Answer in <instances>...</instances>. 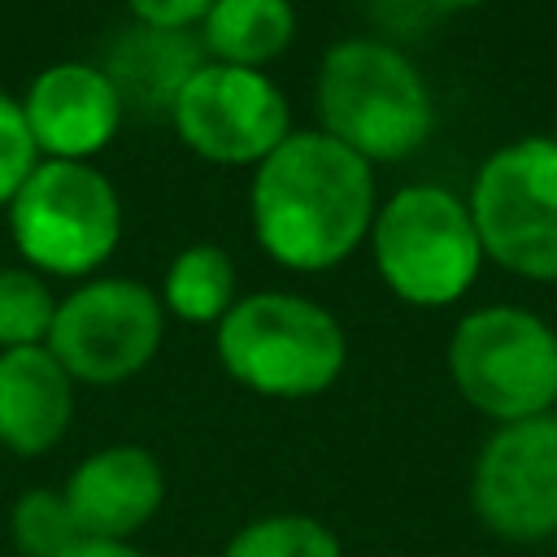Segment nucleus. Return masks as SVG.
<instances>
[{"label": "nucleus", "mask_w": 557, "mask_h": 557, "mask_svg": "<svg viewBox=\"0 0 557 557\" xmlns=\"http://www.w3.org/2000/svg\"><path fill=\"white\" fill-rule=\"evenodd\" d=\"M222 557H344V544L313 513H261L226 540Z\"/></svg>", "instance_id": "17"}, {"label": "nucleus", "mask_w": 557, "mask_h": 557, "mask_svg": "<svg viewBox=\"0 0 557 557\" xmlns=\"http://www.w3.org/2000/svg\"><path fill=\"white\" fill-rule=\"evenodd\" d=\"M9 535L17 557H65L83 540L57 487H26L9 509Z\"/></svg>", "instance_id": "18"}, {"label": "nucleus", "mask_w": 557, "mask_h": 557, "mask_svg": "<svg viewBox=\"0 0 557 557\" xmlns=\"http://www.w3.org/2000/svg\"><path fill=\"white\" fill-rule=\"evenodd\" d=\"M9 235L35 274L87 278L122 239V200L91 161H39L9 200Z\"/></svg>", "instance_id": "5"}, {"label": "nucleus", "mask_w": 557, "mask_h": 557, "mask_svg": "<svg viewBox=\"0 0 557 557\" xmlns=\"http://www.w3.org/2000/svg\"><path fill=\"white\" fill-rule=\"evenodd\" d=\"M370 248L387 292L418 309L461 300L483 265L470 205L435 183H409L392 191L374 213Z\"/></svg>", "instance_id": "4"}, {"label": "nucleus", "mask_w": 557, "mask_h": 557, "mask_svg": "<svg viewBox=\"0 0 557 557\" xmlns=\"http://www.w3.org/2000/svg\"><path fill=\"white\" fill-rule=\"evenodd\" d=\"M431 9H448V13H457V9H479V4H487V0H426Z\"/></svg>", "instance_id": "23"}, {"label": "nucleus", "mask_w": 557, "mask_h": 557, "mask_svg": "<svg viewBox=\"0 0 557 557\" xmlns=\"http://www.w3.org/2000/svg\"><path fill=\"white\" fill-rule=\"evenodd\" d=\"M122 109L113 78L91 61H57L22 96L30 139L48 161H91L104 152L122 126Z\"/></svg>", "instance_id": "11"}, {"label": "nucleus", "mask_w": 557, "mask_h": 557, "mask_svg": "<svg viewBox=\"0 0 557 557\" xmlns=\"http://www.w3.org/2000/svg\"><path fill=\"white\" fill-rule=\"evenodd\" d=\"M235 305V261L218 244H187L161 283V309L187 326H218Z\"/></svg>", "instance_id": "16"}, {"label": "nucleus", "mask_w": 557, "mask_h": 557, "mask_svg": "<svg viewBox=\"0 0 557 557\" xmlns=\"http://www.w3.org/2000/svg\"><path fill=\"white\" fill-rule=\"evenodd\" d=\"M165 309L135 278H87L57 300L48 352L74 383L113 387L135 379L161 348Z\"/></svg>", "instance_id": "8"}, {"label": "nucleus", "mask_w": 557, "mask_h": 557, "mask_svg": "<svg viewBox=\"0 0 557 557\" xmlns=\"http://www.w3.org/2000/svg\"><path fill=\"white\" fill-rule=\"evenodd\" d=\"M470 509L505 544L557 535V413L500 422L470 470Z\"/></svg>", "instance_id": "10"}, {"label": "nucleus", "mask_w": 557, "mask_h": 557, "mask_svg": "<svg viewBox=\"0 0 557 557\" xmlns=\"http://www.w3.org/2000/svg\"><path fill=\"white\" fill-rule=\"evenodd\" d=\"M222 370L270 400L322 396L348 366V335L331 309L296 292H252L213 331Z\"/></svg>", "instance_id": "2"}, {"label": "nucleus", "mask_w": 557, "mask_h": 557, "mask_svg": "<svg viewBox=\"0 0 557 557\" xmlns=\"http://www.w3.org/2000/svg\"><path fill=\"white\" fill-rule=\"evenodd\" d=\"M252 235L287 270L318 274L357 252L374 226L370 161L322 131H292L252 174Z\"/></svg>", "instance_id": "1"}, {"label": "nucleus", "mask_w": 557, "mask_h": 557, "mask_svg": "<svg viewBox=\"0 0 557 557\" xmlns=\"http://www.w3.org/2000/svg\"><path fill=\"white\" fill-rule=\"evenodd\" d=\"M57 300L35 270L4 265L0 270V352L48 344Z\"/></svg>", "instance_id": "19"}, {"label": "nucleus", "mask_w": 557, "mask_h": 557, "mask_svg": "<svg viewBox=\"0 0 557 557\" xmlns=\"http://www.w3.org/2000/svg\"><path fill=\"white\" fill-rule=\"evenodd\" d=\"M65 557H144V553L131 540H87L83 535Z\"/></svg>", "instance_id": "22"}, {"label": "nucleus", "mask_w": 557, "mask_h": 557, "mask_svg": "<svg viewBox=\"0 0 557 557\" xmlns=\"http://www.w3.org/2000/svg\"><path fill=\"white\" fill-rule=\"evenodd\" d=\"M74 422V379L61 361L35 348L0 352V448L13 457L52 453Z\"/></svg>", "instance_id": "13"}, {"label": "nucleus", "mask_w": 557, "mask_h": 557, "mask_svg": "<svg viewBox=\"0 0 557 557\" xmlns=\"http://www.w3.org/2000/svg\"><path fill=\"white\" fill-rule=\"evenodd\" d=\"M178 139L213 165H261L287 135L292 109L265 70L205 61L170 104Z\"/></svg>", "instance_id": "9"}, {"label": "nucleus", "mask_w": 557, "mask_h": 557, "mask_svg": "<svg viewBox=\"0 0 557 557\" xmlns=\"http://www.w3.org/2000/svg\"><path fill=\"white\" fill-rule=\"evenodd\" d=\"M131 17L139 26H161V30H191L205 22L213 0H126Z\"/></svg>", "instance_id": "21"}, {"label": "nucleus", "mask_w": 557, "mask_h": 557, "mask_svg": "<svg viewBox=\"0 0 557 557\" xmlns=\"http://www.w3.org/2000/svg\"><path fill=\"white\" fill-rule=\"evenodd\" d=\"M470 218L483 257L496 265L557 283V139L527 135L496 148L470 187Z\"/></svg>", "instance_id": "7"}, {"label": "nucleus", "mask_w": 557, "mask_h": 557, "mask_svg": "<svg viewBox=\"0 0 557 557\" xmlns=\"http://www.w3.org/2000/svg\"><path fill=\"white\" fill-rule=\"evenodd\" d=\"M296 35L292 0H213L200 22V48L209 61L261 70L278 52H287Z\"/></svg>", "instance_id": "15"}, {"label": "nucleus", "mask_w": 557, "mask_h": 557, "mask_svg": "<svg viewBox=\"0 0 557 557\" xmlns=\"http://www.w3.org/2000/svg\"><path fill=\"white\" fill-rule=\"evenodd\" d=\"M35 165H39V148L30 139L22 100L0 91V205H9L17 196V187L26 183V174Z\"/></svg>", "instance_id": "20"}, {"label": "nucleus", "mask_w": 557, "mask_h": 557, "mask_svg": "<svg viewBox=\"0 0 557 557\" xmlns=\"http://www.w3.org/2000/svg\"><path fill=\"white\" fill-rule=\"evenodd\" d=\"M318 117L322 135L374 165L413 157L435 126V104L426 78L400 48L344 39L318 65Z\"/></svg>", "instance_id": "3"}, {"label": "nucleus", "mask_w": 557, "mask_h": 557, "mask_svg": "<svg viewBox=\"0 0 557 557\" xmlns=\"http://www.w3.org/2000/svg\"><path fill=\"white\" fill-rule=\"evenodd\" d=\"M448 374L470 409L500 422L553 413L557 331L518 305H483L453 326Z\"/></svg>", "instance_id": "6"}, {"label": "nucleus", "mask_w": 557, "mask_h": 557, "mask_svg": "<svg viewBox=\"0 0 557 557\" xmlns=\"http://www.w3.org/2000/svg\"><path fill=\"white\" fill-rule=\"evenodd\" d=\"M205 65L200 35L191 30H161V26H131L113 52L104 74L113 78L122 104H144V109H165L183 91V83Z\"/></svg>", "instance_id": "14"}, {"label": "nucleus", "mask_w": 557, "mask_h": 557, "mask_svg": "<svg viewBox=\"0 0 557 557\" xmlns=\"http://www.w3.org/2000/svg\"><path fill=\"white\" fill-rule=\"evenodd\" d=\"M87 540H131L165 500V470L139 444H109L87 453L61 487Z\"/></svg>", "instance_id": "12"}]
</instances>
